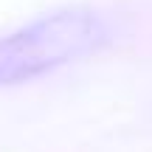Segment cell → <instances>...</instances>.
Returning <instances> with one entry per match:
<instances>
[{
    "mask_svg": "<svg viewBox=\"0 0 152 152\" xmlns=\"http://www.w3.org/2000/svg\"><path fill=\"white\" fill-rule=\"evenodd\" d=\"M104 28L82 9L42 17L28 28L0 37V85H17L76 59L99 45Z\"/></svg>",
    "mask_w": 152,
    "mask_h": 152,
    "instance_id": "obj_1",
    "label": "cell"
}]
</instances>
